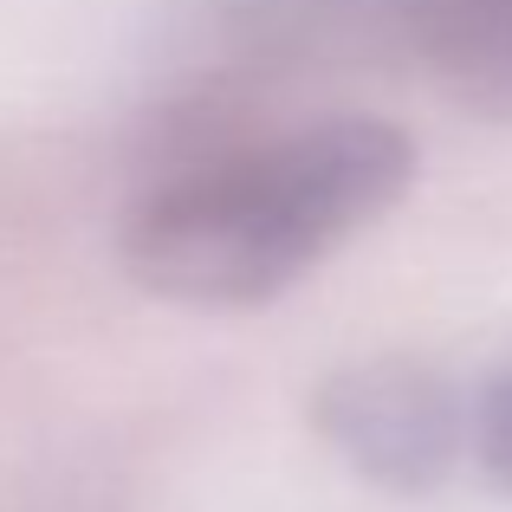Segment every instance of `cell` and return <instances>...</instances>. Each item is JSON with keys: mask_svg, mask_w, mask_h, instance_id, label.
<instances>
[{"mask_svg": "<svg viewBox=\"0 0 512 512\" xmlns=\"http://www.w3.org/2000/svg\"><path fill=\"white\" fill-rule=\"evenodd\" d=\"M409 182L415 143L376 117L227 143L163 175L130 208L124 273L169 305H266L383 221Z\"/></svg>", "mask_w": 512, "mask_h": 512, "instance_id": "6da1fadb", "label": "cell"}, {"mask_svg": "<svg viewBox=\"0 0 512 512\" xmlns=\"http://www.w3.org/2000/svg\"><path fill=\"white\" fill-rule=\"evenodd\" d=\"M318 435L357 467L370 487L389 493H435L474 448V415L415 363H357L318 389Z\"/></svg>", "mask_w": 512, "mask_h": 512, "instance_id": "7a4b0ae2", "label": "cell"}, {"mask_svg": "<svg viewBox=\"0 0 512 512\" xmlns=\"http://www.w3.org/2000/svg\"><path fill=\"white\" fill-rule=\"evenodd\" d=\"M389 20L461 98L512 111V0H396Z\"/></svg>", "mask_w": 512, "mask_h": 512, "instance_id": "3957f363", "label": "cell"}, {"mask_svg": "<svg viewBox=\"0 0 512 512\" xmlns=\"http://www.w3.org/2000/svg\"><path fill=\"white\" fill-rule=\"evenodd\" d=\"M474 454H480L493 487L512 493V376H500V383L474 402Z\"/></svg>", "mask_w": 512, "mask_h": 512, "instance_id": "277c9868", "label": "cell"}]
</instances>
